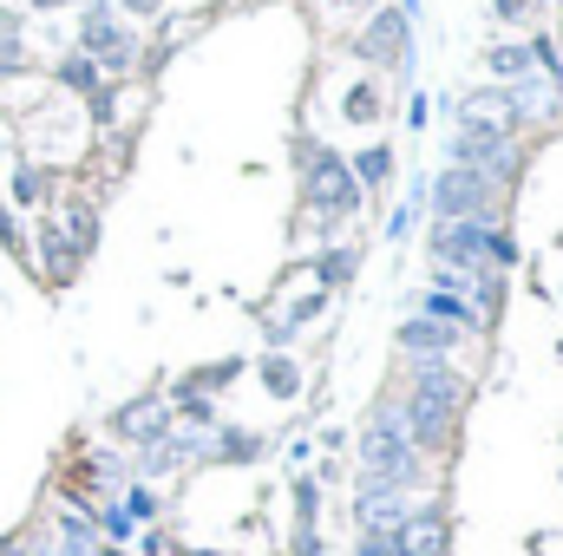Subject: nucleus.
<instances>
[{"instance_id": "nucleus-15", "label": "nucleus", "mask_w": 563, "mask_h": 556, "mask_svg": "<svg viewBox=\"0 0 563 556\" xmlns=\"http://www.w3.org/2000/svg\"><path fill=\"white\" fill-rule=\"evenodd\" d=\"M53 79H59L66 92H79V99H99V92H106V73H99L92 53H66V59L53 66Z\"/></svg>"}, {"instance_id": "nucleus-7", "label": "nucleus", "mask_w": 563, "mask_h": 556, "mask_svg": "<svg viewBox=\"0 0 563 556\" xmlns=\"http://www.w3.org/2000/svg\"><path fill=\"white\" fill-rule=\"evenodd\" d=\"M354 53L367 59V66H380V73H407L413 66V13H400V7H367V26L354 33Z\"/></svg>"}, {"instance_id": "nucleus-3", "label": "nucleus", "mask_w": 563, "mask_h": 556, "mask_svg": "<svg viewBox=\"0 0 563 556\" xmlns=\"http://www.w3.org/2000/svg\"><path fill=\"white\" fill-rule=\"evenodd\" d=\"M301 197H308V210H314V230L321 236H334L354 210H361V184H354V170H347V157L341 151H328V144H301Z\"/></svg>"}, {"instance_id": "nucleus-4", "label": "nucleus", "mask_w": 563, "mask_h": 556, "mask_svg": "<svg viewBox=\"0 0 563 556\" xmlns=\"http://www.w3.org/2000/svg\"><path fill=\"white\" fill-rule=\"evenodd\" d=\"M452 164H465V170L492 177L498 190H511L518 170H525V144L511 138L498 119H459L452 125Z\"/></svg>"}, {"instance_id": "nucleus-25", "label": "nucleus", "mask_w": 563, "mask_h": 556, "mask_svg": "<svg viewBox=\"0 0 563 556\" xmlns=\"http://www.w3.org/2000/svg\"><path fill=\"white\" fill-rule=\"evenodd\" d=\"M223 458H256V438H223Z\"/></svg>"}, {"instance_id": "nucleus-19", "label": "nucleus", "mask_w": 563, "mask_h": 556, "mask_svg": "<svg viewBox=\"0 0 563 556\" xmlns=\"http://www.w3.org/2000/svg\"><path fill=\"white\" fill-rule=\"evenodd\" d=\"M361 269V249H328L321 263H314V276H321V288H341V281Z\"/></svg>"}, {"instance_id": "nucleus-32", "label": "nucleus", "mask_w": 563, "mask_h": 556, "mask_svg": "<svg viewBox=\"0 0 563 556\" xmlns=\"http://www.w3.org/2000/svg\"><path fill=\"white\" fill-rule=\"evenodd\" d=\"M106 556H119V551H106Z\"/></svg>"}, {"instance_id": "nucleus-17", "label": "nucleus", "mask_w": 563, "mask_h": 556, "mask_svg": "<svg viewBox=\"0 0 563 556\" xmlns=\"http://www.w3.org/2000/svg\"><path fill=\"white\" fill-rule=\"evenodd\" d=\"M26 66V33H20V13H0V79H13Z\"/></svg>"}, {"instance_id": "nucleus-13", "label": "nucleus", "mask_w": 563, "mask_h": 556, "mask_svg": "<svg viewBox=\"0 0 563 556\" xmlns=\"http://www.w3.org/2000/svg\"><path fill=\"white\" fill-rule=\"evenodd\" d=\"M485 73H492V86H511V79H531L538 66H531L525 40H498V46H485Z\"/></svg>"}, {"instance_id": "nucleus-23", "label": "nucleus", "mask_w": 563, "mask_h": 556, "mask_svg": "<svg viewBox=\"0 0 563 556\" xmlns=\"http://www.w3.org/2000/svg\"><path fill=\"white\" fill-rule=\"evenodd\" d=\"M374 112H380V92H374V86H354V92H347V119H354V125H367Z\"/></svg>"}, {"instance_id": "nucleus-27", "label": "nucleus", "mask_w": 563, "mask_h": 556, "mask_svg": "<svg viewBox=\"0 0 563 556\" xmlns=\"http://www.w3.org/2000/svg\"><path fill=\"white\" fill-rule=\"evenodd\" d=\"M0 243H7V249H13V256H20V249H26V243H20V230H13V216H7V210H0Z\"/></svg>"}, {"instance_id": "nucleus-20", "label": "nucleus", "mask_w": 563, "mask_h": 556, "mask_svg": "<svg viewBox=\"0 0 563 556\" xmlns=\"http://www.w3.org/2000/svg\"><path fill=\"white\" fill-rule=\"evenodd\" d=\"M59 544H66V556H92V524H86V511H59Z\"/></svg>"}, {"instance_id": "nucleus-8", "label": "nucleus", "mask_w": 563, "mask_h": 556, "mask_svg": "<svg viewBox=\"0 0 563 556\" xmlns=\"http://www.w3.org/2000/svg\"><path fill=\"white\" fill-rule=\"evenodd\" d=\"M407 511H413V498H407L400 485L361 471V485H354V531H361V537H374V531H400Z\"/></svg>"}, {"instance_id": "nucleus-22", "label": "nucleus", "mask_w": 563, "mask_h": 556, "mask_svg": "<svg viewBox=\"0 0 563 556\" xmlns=\"http://www.w3.org/2000/svg\"><path fill=\"white\" fill-rule=\"evenodd\" d=\"M263 380H269V393H282V400H288V393L301 387V374H295L288 360H263Z\"/></svg>"}, {"instance_id": "nucleus-9", "label": "nucleus", "mask_w": 563, "mask_h": 556, "mask_svg": "<svg viewBox=\"0 0 563 556\" xmlns=\"http://www.w3.org/2000/svg\"><path fill=\"white\" fill-rule=\"evenodd\" d=\"M445 544H452V524H445L439 504H413L400 518V531H394V551L400 556H445Z\"/></svg>"}, {"instance_id": "nucleus-5", "label": "nucleus", "mask_w": 563, "mask_h": 556, "mask_svg": "<svg viewBox=\"0 0 563 556\" xmlns=\"http://www.w3.org/2000/svg\"><path fill=\"white\" fill-rule=\"evenodd\" d=\"M426 203H432V223H452V216H498L505 190L465 164H445L432 184H426Z\"/></svg>"}, {"instance_id": "nucleus-14", "label": "nucleus", "mask_w": 563, "mask_h": 556, "mask_svg": "<svg viewBox=\"0 0 563 556\" xmlns=\"http://www.w3.org/2000/svg\"><path fill=\"white\" fill-rule=\"evenodd\" d=\"M53 223H59V236H66L73 263H86V256H92V243H99V210H92V203H73V210H59Z\"/></svg>"}, {"instance_id": "nucleus-28", "label": "nucleus", "mask_w": 563, "mask_h": 556, "mask_svg": "<svg viewBox=\"0 0 563 556\" xmlns=\"http://www.w3.org/2000/svg\"><path fill=\"white\" fill-rule=\"evenodd\" d=\"M125 13H139V20H151V13H164V0H119Z\"/></svg>"}, {"instance_id": "nucleus-31", "label": "nucleus", "mask_w": 563, "mask_h": 556, "mask_svg": "<svg viewBox=\"0 0 563 556\" xmlns=\"http://www.w3.org/2000/svg\"><path fill=\"white\" fill-rule=\"evenodd\" d=\"M347 7H367V0H347Z\"/></svg>"}, {"instance_id": "nucleus-16", "label": "nucleus", "mask_w": 563, "mask_h": 556, "mask_svg": "<svg viewBox=\"0 0 563 556\" xmlns=\"http://www.w3.org/2000/svg\"><path fill=\"white\" fill-rule=\"evenodd\" d=\"M347 170H354L361 190H387L394 184V144H367L361 157H347Z\"/></svg>"}, {"instance_id": "nucleus-1", "label": "nucleus", "mask_w": 563, "mask_h": 556, "mask_svg": "<svg viewBox=\"0 0 563 556\" xmlns=\"http://www.w3.org/2000/svg\"><path fill=\"white\" fill-rule=\"evenodd\" d=\"M465 400H472V380H465L452 360H413V374H407V400H400V419H407V438L420 445V458H432V452H445V445H452Z\"/></svg>"}, {"instance_id": "nucleus-30", "label": "nucleus", "mask_w": 563, "mask_h": 556, "mask_svg": "<svg viewBox=\"0 0 563 556\" xmlns=\"http://www.w3.org/2000/svg\"><path fill=\"white\" fill-rule=\"evenodd\" d=\"M394 7H400V13H420V0H394Z\"/></svg>"}, {"instance_id": "nucleus-11", "label": "nucleus", "mask_w": 563, "mask_h": 556, "mask_svg": "<svg viewBox=\"0 0 563 556\" xmlns=\"http://www.w3.org/2000/svg\"><path fill=\"white\" fill-rule=\"evenodd\" d=\"M112 432L125 445H157V438H170V407L164 400H132V407L112 413Z\"/></svg>"}, {"instance_id": "nucleus-29", "label": "nucleus", "mask_w": 563, "mask_h": 556, "mask_svg": "<svg viewBox=\"0 0 563 556\" xmlns=\"http://www.w3.org/2000/svg\"><path fill=\"white\" fill-rule=\"evenodd\" d=\"M0 556H33V551H26L20 537H0Z\"/></svg>"}, {"instance_id": "nucleus-10", "label": "nucleus", "mask_w": 563, "mask_h": 556, "mask_svg": "<svg viewBox=\"0 0 563 556\" xmlns=\"http://www.w3.org/2000/svg\"><path fill=\"white\" fill-rule=\"evenodd\" d=\"M459 341H465L459 327H439V321H426V314L400 321V334H394V347H400L407 360H452V347H459Z\"/></svg>"}, {"instance_id": "nucleus-2", "label": "nucleus", "mask_w": 563, "mask_h": 556, "mask_svg": "<svg viewBox=\"0 0 563 556\" xmlns=\"http://www.w3.org/2000/svg\"><path fill=\"white\" fill-rule=\"evenodd\" d=\"M361 471H367V478H387V485H400V491L426 485V458H420V445L407 438L400 400H380L374 419L361 425Z\"/></svg>"}, {"instance_id": "nucleus-26", "label": "nucleus", "mask_w": 563, "mask_h": 556, "mask_svg": "<svg viewBox=\"0 0 563 556\" xmlns=\"http://www.w3.org/2000/svg\"><path fill=\"white\" fill-rule=\"evenodd\" d=\"M106 531H112V537H132V518H125V511L112 504V511H106Z\"/></svg>"}, {"instance_id": "nucleus-24", "label": "nucleus", "mask_w": 563, "mask_h": 556, "mask_svg": "<svg viewBox=\"0 0 563 556\" xmlns=\"http://www.w3.org/2000/svg\"><path fill=\"white\" fill-rule=\"evenodd\" d=\"M426 112H432L426 92H413V99H407V125H413V132H426Z\"/></svg>"}, {"instance_id": "nucleus-21", "label": "nucleus", "mask_w": 563, "mask_h": 556, "mask_svg": "<svg viewBox=\"0 0 563 556\" xmlns=\"http://www.w3.org/2000/svg\"><path fill=\"white\" fill-rule=\"evenodd\" d=\"M538 7H544V0H492V13H498L505 26H531V20H538Z\"/></svg>"}, {"instance_id": "nucleus-18", "label": "nucleus", "mask_w": 563, "mask_h": 556, "mask_svg": "<svg viewBox=\"0 0 563 556\" xmlns=\"http://www.w3.org/2000/svg\"><path fill=\"white\" fill-rule=\"evenodd\" d=\"M46 190H53V177H46V170H26V164L7 177V197H13V203H46Z\"/></svg>"}, {"instance_id": "nucleus-33", "label": "nucleus", "mask_w": 563, "mask_h": 556, "mask_svg": "<svg viewBox=\"0 0 563 556\" xmlns=\"http://www.w3.org/2000/svg\"><path fill=\"white\" fill-rule=\"evenodd\" d=\"M558 92H563V86H558Z\"/></svg>"}, {"instance_id": "nucleus-6", "label": "nucleus", "mask_w": 563, "mask_h": 556, "mask_svg": "<svg viewBox=\"0 0 563 556\" xmlns=\"http://www.w3.org/2000/svg\"><path fill=\"white\" fill-rule=\"evenodd\" d=\"M79 53H92L99 59V73L106 79H119V73H132L144 59V46H139V33L106 7V0H92L86 7V20H79Z\"/></svg>"}, {"instance_id": "nucleus-12", "label": "nucleus", "mask_w": 563, "mask_h": 556, "mask_svg": "<svg viewBox=\"0 0 563 556\" xmlns=\"http://www.w3.org/2000/svg\"><path fill=\"white\" fill-rule=\"evenodd\" d=\"M420 314H426V321H439V327H459V334H472V327H478V308H472L465 294H452V288H426Z\"/></svg>"}]
</instances>
